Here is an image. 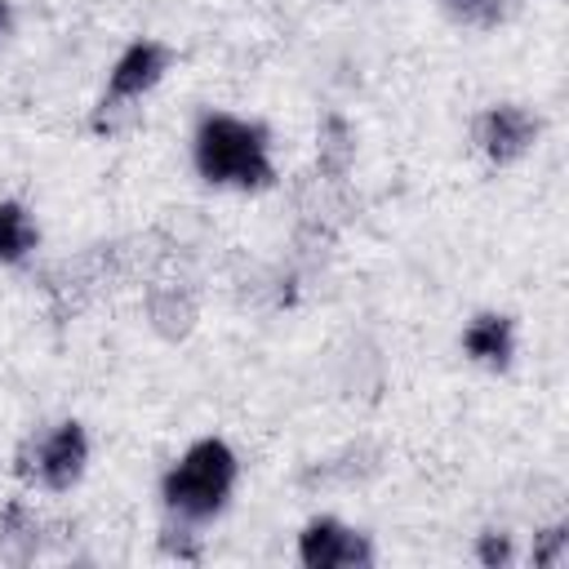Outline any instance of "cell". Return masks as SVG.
Listing matches in <instances>:
<instances>
[{"label": "cell", "mask_w": 569, "mask_h": 569, "mask_svg": "<svg viewBox=\"0 0 569 569\" xmlns=\"http://www.w3.org/2000/svg\"><path fill=\"white\" fill-rule=\"evenodd\" d=\"M169 67H173V49L164 40H156V36H138V40H129L116 53V62L107 71V93L111 98L142 102L169 76Z\"/></svg>", "instance_id": "6"}, {"label": "cell", "mask_w": 569, "mask_h": 569, "mask_svg": "<svg viewBox=\"0 0 569 569\" xmlns=\"http://www.w3.org/2000/svg\"><path fill=\"white\" fill-rule=\"evenodd\" d=\"M191 164L209 187H236V191H267L276 182L271 138L258 120L209 111L200 116L191 133Z\"/></svg>", "instance_id": "1"}, {"label": "cell", "mask_w": 569, "mask_h": 569, "mask_svg": "<svg viewBox=\"0 0 569 569\" xmlns=\"http://www.w3.org/2000/svg\"><path fill=\"white\" fill-rule=\"evenodd\" d=\"M13 471H18L22 480L49 489V493L76 489V485L84 480V471H89V431H84V422L67 418V422L49 427L44 436L27 440V445L18 449V467H13Z\"/></svg>", "instance_id": "3"}, {"label": "cell", "mask_w": 569, "mask_h": 569, "mask_svg": "<svg viewBox=\"0 0 569 569\" xmlns=\"http://www.w3.org/2000/svg\"><path fill=\"white\" fill-rule=\"evenodd\" d=\"M142 311H147L151 333H160L164 342L187 338L196 329V316H200L196 311V298L182 284H173V280H151L147 293H142Z\"/></svg>", "instance_id": "8"}, {"label": "cell", "mask_w": 569, "mask_h": 569, "mask_svg": "<svg viewBox=\"0 0 569 569\" xmlns=\"http://www.w3.org/2000/svg\"><path fill=\"white\" fill-rule=\"evenodd\" d=\"M40 227L22 200H0V267H18L36 253Z\"/></svg>", "instance_id": "10"}, {"label": "cell", "mask_w": 569, "mask_h": 569, "mask_svg": "<svg viewBox=\"0 0 569 569\" xmlns=\"http://www.w3.org/2000/svg\"><path fill=\"white\" fill-rule=\"evenodd\" d=\"M471 551H476V565H485V569H507L516 560V542L507 529H480Z\"/></svg>", "instance_id": "13"}, {"label": "cell", "mask_w": 569, "mask_h": 569, "mask_svg": "<svg viewBox=\"0 0 569 569\" xmlns=\"http://www.w3.org/2000/svg\"><path fill=\"white\" fill-rule=\"evenodd\" d=\"M351 164H356V129L347 124V116L329 111L316 129V169L338 182L351 173Z\"/></svg>", "instance_id": "9"}, {"label": "cell", "mask_w": 569, "mask_h": 569, "mask_svg": "<svg viewBox=\"0 0 569 569\" xmlns=\"http://www.w3.org/2000/svg\"><path fill=\"white\" fill-rule=\"evenodd\" d=\"M529 560H533L538 569H560V565L569 560V529H565V525H551V529L533 533Z\"/></svg>", "instance_id": "14"}, {"label": "cell", "mask_w": 569, "mask_h": 569, "mask_svg": "<svg viewBox=\"0 0 569 569\" xmlns=\"http://www.w3.org/2000/svg\"><path fill=\"white\" fill-rule=\"evenodd\" d=\"M160 547H164L169 556H178V560H200V542H196L191 520H178V516H173V525L160 533Z\"/></svg>", "instance_id": "15"}, {"label": "cell", "mask_w": 569, "mask_h": 569, "mask_svg": "<svg viewBox=\"0 0 569 569\" xmlns=\"http://www.w3.org/2000/svg\"><path fill=\"white\" fill-rule=\"evenodd\" d=\"M436 4L458 27H493L502 18V4L498 0H436Z\"/></svg>", "instance_id": "12"}, {"label": "cell", "mask_w": 569, "mask_h": 569, "mask_svg": "<svg viewBox=\"0 0 569 569\" xmlns=\"http://www.w3.org/2000/svg\"><path fill=\"white\" fill-rule=\"evenodd\" d=\"M240 480V458L222 436H200L182 449V458L160 476V498L169 507V516L204 525L213 520Z\"/></svg>", "instance_id": "2"}, {"label": "cell", "mask_w": 569, "mask_h": 569, "mask_svg": "<svg viewBox=\"0 0 569 569\" xmlns=\"http://www.w3.org/2000/svg\"><path fill=\"white\" fill-rule=\"evenodd\" d=\"M298 560L302 569H369L373 542L369 533L342 525L338 516H311L298 529Z\"/></svg>", "instance_id": "4"}, {"label": "cell", "mask_w": 569, "mask_h": 569, "mask_svg": "<svg viewBox=\"0 0 569 569\" xmlns=\"http://www.w3.org/2000/svg\"><path fill=\"white\" fill-rule=\"evenodd\" d=\"M471 138H476V147L489 164H516L538 142V116L520 102H493L476 116Z\"/></svg>", "instance_id": "5"}, {"label": "cell", "mask_w": 569, "mask_h": 569, "mask_svg": "<svg viewBox=\"0 0 569 569\" xmlns=\"http://www.w3.org/2000/svg\"><path fill=\"white\" fill-rule=\"evenodd\" d=\"M9 31H13V4H9V0H0V44L9 40Z\"/></svg>", "instance_id": "16"}, {"label": "cell", "mask_w": 569, "mask_h": 569, "mask_svg": "<svg viewBox=\"0 0 569 569\" xmlns=\"http://www.w3.org/2000/svg\"><path fill=\"white\" fill-rule=\"evenodd\" d=\"M133 124H138V107L129 98H111V93H102V102L89 116V129L102 133V138H116V133H124Z\"/></svg>", "instance_id": "11"}, {"label": "cell", "mask_w": 569, "mask_h": 569, "mask_svg": "<svg viewBox=\"0 0 569 569\" xmlns=\"http://www.w3.org/2000/svg\"><path fill=\"white\" fill-rule=\"evenodd\" d=\"M462 356L489 373L511 369L516 360V320L507 311H476L462 325Z\"/></svg>", "instance_id": "7"}]
</instances>
